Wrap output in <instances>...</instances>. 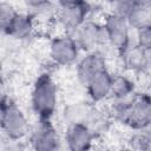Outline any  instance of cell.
<instances>
[{
    "instance_id": "1",
    "label": "cell",
    "mask_w": 151,
    "mask_h": 151,
    "mask_svg": "<svg viewBox=\"0 0 151 151\" xmlns=\"http://www.w3.org/2000/svg\"><path fill=\"white\" fill-rule=\"evenodd\" d=\"M31 107L39 119H51L58 107V86L50 74L37 78L31 91Z\"/></svg>"
},
{
    "instance_id": "2",
    "label": "cell",
    "mask_w": 151,
    "mask_h": 151,
    "mask_svg": "<svg viewBox=\"0 0 151 151\" xmlns=\"http://www.w3.org/2000/svg\"><path fill=\"white\" fill-rule=\"evenodd\" d=\"M80 51H99L100 47L109 46L106 32L103 24L85 20L81 25L67 33Z\"/></svg>"
},
{
    "instance_id": "3",
    "label": "cell",
    "mask_w": 151,
    "mask_h": 151,
    "mask_svg": "<svg viewBox=\"0 0 151 151\" xmlns=\"http://www.w3.org/2000/svg\"><path fill=\"white\" fill-rule=\"evenodd\" d=\"M0 130L8 140L21 142L28 137L31 126L25 112L15 104H6L4 107Z\"/></svg>"
},
{
    "instance_id": "4",
    "label": "cell",
    "mask_w": 151,
    "mask_h": 151,
    "mask_svg": "<svg viewBox=\"0 0 151 151\" xmlns=\"http://www.w3.org/2000/svg\"><path fill=\"white\" fill-rule=\"evenodd\" d=\"M104 29L107 37V44L111 48L120 52L132 44V29L129 26L126 18L118 14L110 13L104 24Z\"/></svg>"
},
{
    "instance_id": "5",
    "label": "cell",
    "mask_w": 151,
    "mask_h": 151,
    "mask_svg": "<svg viewBox=\"0 0 151 151\" xmlns=\"http://www.w3.org/2000/svg\"><path fill=\"white\" fill-rule=\"evenodd\" d=\"M151 123V100L147 93H136L131 99L123 124L136 130L150 127Z\"/></svg>"
},
{
    "instance_id": "6",
    "label": "cell",
    "mask_w": 151,
    "mask_h": 151,
    "mask_svg": "<svg viewBox=\"0 0 151 151\" xmlns=\"http://www.w3.org/2000/svg\"><path fill=\"white\" fill-rule=\"evenodd\" d=\"M28 142L31 147L38 151L57 150L61 143L59 133L51 119H39V122H37L29 130Z\"/></svg>"
},
{
    "instance_id": "7",
    "label": "cell",
    "mask_w": 151,
    "mask_h": 151,
    "mask_svg": "<svg viewBox=\"0 0 151 151\" xmlns=\"http://www.w3.org/2000/svg\"><path fill=\"white\" fill-rule=\"evenodd\" d=\"M79 52L80 50L68 34L54 38L50 45V57L59 66L73 65L79 58Z\"/></svg>"
},
{
    "instance_id": "8",
    "label": "cell",
    "mask_w": 151,
    "mask_h": 151,
    "mask_svg": "<svg viewBox=\"0 0 151 151\" xmlns=\"http://www.w3.org/2000/svg\"><path fill=\"white\" fill-rule=\"evenodd\" d=\"M118 53L124 70L134 73H143L149 70L150 51L142 48L137 44H131Z\"/></svg>"
},
{
    "instance_id": "9",
    "label": "cell",
    "mask_w": 151,
    "mask_h": 151,
    "mask_svg": "<svg viewBox=\"0 0 151 151\" xmlns=\"http://www.w3.org/2000/svg\"><path fill=\"white\" fill-rule=\"evenodd\" d=\"M96 134L83 124L66 125L64 133V142L66 147L72 151H84L93 146Z\"/></svg>"
},
{
    "instance_id": "10",
    "label": "cell",
    "mask_w": 151,
    "mask_h": 151,
    "mask_svg": "<svg viewBox=\"0 0 151 151\" xmlns=\"http://www.w3.org/2000/svg\"><path fill=\"white\" fill-rule=\"evenodd\" d=\"M107 68L105 55L100 51L86 52V54L78 60L76 65V77L79 84L84 85L99 71Z\"/></svg>"
},
{
    "instance_id": "11",
    "label": "cell",
    "mask_w": 151,
    "mask_h": 151,
    "mask_svg": "<svg viewBox=\"0 0 151 151\" xmlns=\"http://www.w3.org/2000/svg\"><path fill=\"white\" fill-rule=\"evenodd\" d=\"M112 79H113V74L107 68H104L99 71L97 74H94L85 84V88L91 103L99 104L110 99Z\"/></svg>"
},
{
    "instance_id": "12",
    "label": "cell",
    "mask_w": 151,
    "mask_h": 151,
    "mask_svg": "<svg viewBox=\"0 0 151 151\" xmlns=\"http://www.w3.org/2000/svg\"><path fill=\"white\" fill-rule=\"evenodd\" d=\"M88 14V7L86 2L73 5V6H66V7H59L57 11V19L59 24L67 29L68 32L81 25L85 20H87Z\"/></svg>"
},
{
    "instance_id": "13",
    "label": "cell",
    "mask_w": 151,
    "mask_h": 151,
    "mask_svg": "<svg viewBox=\"0 0 151 151\" xmlns=\"http://www.w3.org/2000/svg\"><path fill=\"white\" fill-rule=\"evenodd\" d=\"M93 103L74 101L66 105L63 110V120L66 125L70 124H85L87 117L93 107Z\"/></svg>"
},
{
    "instance_id": "14",
    "label": "cell",
    "mask_w": 151,
    "mask_h": 151,
    "mask_svg": "<svg viewBox=\"0 0 151 151\" xmlns=\"http://www.w3.org/2000/svg\"><path fill=\"white\" fill-rule=\"evenodd\" d=\"M136 84L126 74H113L111 96L112 100H130L136 94Z\"/></svg>"
},
{
    "instance_id": "15",
    "label": "cell",
    "mask_w": 151,
    "mask_h": 151,
    "mask_svg": "<svg viewBox=\"0 0 151 151\" xmlns=\"http://www.w3.org/2000/svg\"><path fill=\"white\" fill-rule=\"evenodd\" d=\"M33 17L25 13H18L9 27L6 29V33L17 39V40H24L32 35L34 32V21Z\"/></svg>"
},
{
    "instance_id": "16",
    "label": "cell",
    "mask_w": 151,
    "mask_h": 151,
    "mask_svg": "<svg viewBox=\"0 0 151 151\" xmlns=\"http://www.w3.org/2000/svg\"><path fill=\"white\" fill-rule=\"evenodd\" d=\"M125 18L129 26L133 31H139L143 28L151 27L150 5H136L126 14Z\"/></svg>"
},
{
    "instance_id": "17",
    "label": "cell",
    "mask_w": 151,
    "mask_h": 151,
    "mask_svg": "<svg viewBox=\"0 0 151 151\" xmlns=\"http://www.w3.org/2000/svg\"><path fill=\"white\" fill-rule=\"evenodd\" d=\"M18 12L15 7L8 1H0V31L6 32Z\"/></svg>"
},
{
    "instance_id": "18",
    "label": "cell",
    "mask_w": 151,
    "mask_h": 151,
    "mask_svg": "<svg viewBox=\"0 0 151 151\" xmlns=\"http://www.w3.org/2000/svg\"><path fill=\"white\" fill-rule=\"evenodd\" d=\"M111 13L126 17V14L138 5V0H107Z\"/></svg>"
},
{
    "instance_id": "19",
    "label": "cell",
    "mask_w": 151,
    "mask_h": 151,
    "mask_svg": "<svg viewBox=\"0 0 151 151\" xmlns=\"http://www.w3.org/2000/svg\"><path fill=\"white\" fill-rule=\"evenodd\" d=\"M134 33H136L134 44H137L138 46H140L144 50L150 51V48H151V27L134 31Z\"/></svg>"
},
{
    "instance_id": "20",
    "label": "cell",
    "mask_w": 151,
    "mask_h": 151,
    "mask_svg": "<svg viewBox=\"0 0 151 151\" xmlns=\"http://www.w3.org/2000/svg\"><path fill=\"white\" fill-rule=\"evenodd\" d=\"M22 2L28 9L35 11V9H39V8H42L45 6L53 4V0H22Z\"/></svg>"
},
{
    "instance_id": "21",
    "label": "cell",
    "mask_w": 151,
    "mask_h": 151,
    "mask_svg": "<svg viewBox=\"0 0 151 151\" xmlns=\"http://www.w3.org/2000/svg\"><path fill=\"white\" fill-rule=\"evenodd\" d=\"M59 7H66V6H73L86 2V0H54Z\"/></svg>"
},
{
    "instance_id": "22",
    "label": "cell",
    "mask_w": 151,
    "mask_h": 151,
    "mask_svg": "<svg viewBox=\"0 0 151 151\" xmlns=\"http://www.w3.org/2000/svg\"><path fill=\"white\" fill-rule=\"evenodd\" d=\"M7 104V93H6V88L2 85V83H0V106L4 107Z\"/></svg>"
},
{
    "instance_id": "23",
    "label": "cell",
    "mask_w": 151,
    "mask_h": 151,
    "mask_svg": "<svg viewBox=\"0 0 151 151\" xmlns=\"http://www.w3.org/2000/svg\"><path fill=\"white\" fill-rule=\"evenodd\" d=\"M5 107V106H4ZM4 107L0 106V124H1V120H2V114H4Z\"/></svg>"
}]
</instances>
